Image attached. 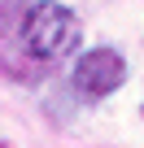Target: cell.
<instances>
[{
	"label": "cell",
	"mask_w": 144,
	"mask_h": 148,
	"mask_svg": "<svg viewBox=\"0 0 144 148\" xmlns=\"http://www.w3.org/2000/svg\"><path fill=\"white\" fill-rule=\"evenodd\" d=\"M122 83H127V57L118 48H109V44L79 52L74 65H70V92H74L79 100H88V105H101Z\"/></svg>",
	"instance_id": "cell-2"
},
{
	"label": "cell",
	"mask_w": 144,
	"mask_h": 148,
	"mask_svg": "<svg viewBox=\"0 0 144 148\" xmlns=\"http://www.w3.org/2000/svg\"><path fill=\"white\" fill-rule=\"evenodd\" d=\"M9 35H13V61H9L13 74L52 70V65L70 61L83 44V26H79L74 9L61 0H31V5L13 9Z\"/></svg>",
	"instance_id": "cell-1"
}]
</instances>
